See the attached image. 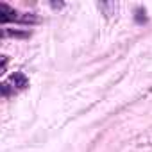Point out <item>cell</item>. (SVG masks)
<instances>
[{"mask_svg": "<svg viewBox=\"0 0 152 152\" xmlns=\"http://www.w3.org/2000/svg\"><path fill=\"white\" fill-rule=\"evenodd\" d=\"M134 13H136L134 20H136L138 23H145V22H147V16H145L147 13H145V9H143V7H138V9H136Z\"/></svg>", "mask_w": 152, "mask_h": 152, "instance_id": "cell-4", "label": "cell"}, {"mask_svg": "<svg viewBox=\"0 0 152 152\" xmlns=\"http://www.w3.org/2000/svg\"><path fill=\"white\" fill-rule=\"evenodd\" d=\"M16 22H20V23H38L39 20H38V16H34L31 13H25V15H18Z\"/></svg>", "mask_w": 152, "mask_h": 152, "instance_id": "cell-3", "label": "cell"}, {"mask_svg": "<svg viewBox=\"0 0 152 152\" xmlns=\"http://www.w3.org/2000/svg\"><path fill=\"white\" fill-rule=\"evenodd\" d=\"M6 34L7 36H13V38H29L31 36V32H22V31H6Z\"/></svg>", "mask_w": 152, "mask_h": 152, "instance_id": "cell-5", "label": "cell"}, {"mask_svg": "<svg viewBox=\"0 0 152 152\" xmlns=\"http://www.w3.org/2000/svg\"><path fill=\"white\" fill-rule=\"evenodd\" d=\"M18 15L13 7H9L7 4L4 2H0V22L2 23H9V22H16L18 20Z\"/></svg>", "mask_w": 152, "mask_h": 152, "instance_id": "cell-1", "label": "cell"}, {"mask_svg": "<svg viewBox=\"0 0 152 152\" xmlns=\"http://www.w3.org/2000/svg\"><path fill=\"white\" fill-rule=\"evenodd\" d=\"M9 83H11L13 88H16V90H25V88L29 86V79L25 77V73H22V72H15L11 77H9Z\"/></svg>", "mask_w": 152, "mask_h": 152, "instance_id": "cell-2", "label": "cell"}]
</instances>
